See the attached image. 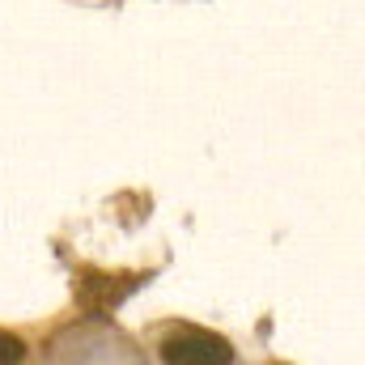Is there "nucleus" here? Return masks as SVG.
Returning a JSON list of instances; mask_svg holds the SVG:
<instances>
[{
  "label": "nucleus",
  "mask_w": 365,
  "mask_h": 365,
  "mask_svg": "<svg viewBox=\"0 0 365 365\" xmlns=\"http://www.w3.org/2000/svg\"><path fill=\"white\" fill-rule=\"evenodd\" d=\"M145 284V276L136 272H81L73 293H77V306L93 314V319H110L136 289Z\"/></svg>",
  "instance_id": "1"
},
{
  "label": "nucleus",
  "mask_w": 365,
  "mask_h": 365,
  "mask_svg": "<svg viewBox=\"0 0 365 365\" xmlns=\"http://www.w3.org/2000/svg\"><path fill=\"white\" fill-rule=\"evenodd\" d=\"M21 357H26V344H21V336H9V331H0V365L21 361Z\"/></svg>",
  "instance_id": "3"
},
{
  "label": "nucleus",
  "mask_w": 365,
  "mask_h": 365,
  "mask_svg": "<svg viewBox=\"0 0 365 365\" xmlns=\"http://www.w3.org/2000/svg\"><path fill=\"white\" fill-rule=\"evenodd\" d=\"M158 357L170 365H230L234 349H230V340H221L204 327H175L158 344Z\"/></svg>",
  "instance_id": "2"
}]
</instances>
